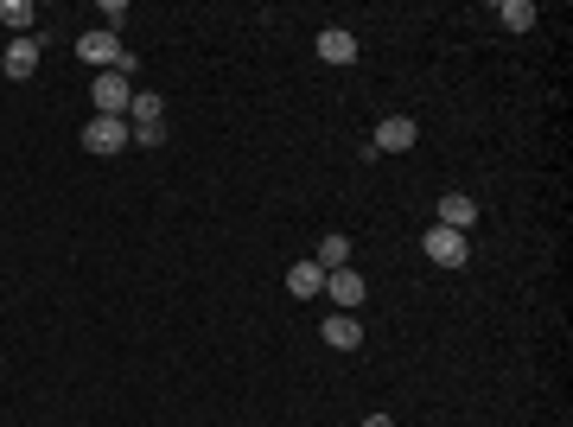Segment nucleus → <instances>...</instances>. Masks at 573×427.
<instances>
[{
	"label": "nucleus",
	"instance_id": "nucleus-1",
	"mask_svg": "<svg viewBox=\"0 0 573 427\" xmlns=\"http://www.w3.org/2000/svg\"><path fill=\"white\" fill-rule=\"evenodd\" d=\"M421 255H427V262H433V268H465V262H472V243H465V236H459V230H446V224H433V230L421 236Z\"/></svg>",
	"mask_w": 573,
	"mask_h": 427
},
{
	"label": "nucleus",
	"instance_id": "nucleus-2",
	"mask_svg": "<svg viewBox=\"0 0 573 427\" xmlns=\"http://www.w3.org/2000/svg\"><path fill=\"white\" fill-rule=\"evenodd\" d=\"M90 102H96V115H128V102H134V83L121 77V71H96V83H90Z\"/></svg>",
	"mask_w": 573,
	"mask_h": 427
},
{
	"label": "nucleus",
	"instance_id": "nucleus-3",
	"mask_svg": "<svg viewBox=\"0 0 573 427\" xmlns=\"http://www.w3.org/2000/svg\"><path fill=\"white\" fill-rule=\"evenodd\" d=\"M134 134H128V122L121 115H96V122H83V153H121Z\"/></svg>",
	"mask_w": 573,
	"mask_h": 427
},
{
	"label": "nucleus",
	"instance_id": "nucleus-4",
	"mask_svg": "<svg viewBox=\"0 0 573 427\" xmlns=\"http://www.w3.org/2000/svg\"><path fill=\"white\" fill-rule=\"evenodd\" d=\"M414 141H421V122H408V115H382L376 134H370V147H376V153H408Z\"/></svg>",
	"mask_w": 573,
	"mask_h": 427
},
{
	"label": "nucleus",
	"instance_id": "nucleus-5",
	"mask_svg": "<svg viewBox=\"0 0 573 427\" xmlns=\"http://www.w3.org/2000/svg\"><path fill=\"white\" fill-rule=\"evenodd\" d=\"M77 58L83 64H102V71H115V64H121V39H115V32H83V39H77Z\"/></svg>",
	"mask_w": 573,
	"mask_h": 427
},
{
	"label": "nucleus",
	"instance_id": "nucleus-6",
	"mask_svg": "<svg viewBox=\"0 0 573 427\" xmlns=\"http://www.w3.org/2000/svg\"><path fill=\"white\" fill-rule=\"evenodd\" d=\"M325 294L338 300V313H357L370 287H363V275H357V268H332V275H325Z\"/></svg>",
	"mask_w": 573,
	"mask_h": 427
},
{
	"label": "nucleus",
	"instance_id": "nucleus-7",
	"mask_svg": "<svg viewBox=\"0 0 573 427\" xmlns=\"http://www.w3.org/2000/svg\"><path fill=\"white\" fill-rule=\"evenodd\" d=\"M39 58H45V45H39V39H13V45H7V58H0V71H7L13 83H26L32 71H39Z\"/></svg>",
	"mask_w": 573,
	"mask_h": 427
},
{
	"label": "nucleus",
	"instance_id": "nucleus-8",
	"mask_svg": "<svg viewBox=\"0 0 573 427\" xmlns=\"http://www.w3.org/2000/svg\"><path fill=\"white\" fill-rule=\"evenodd\" d=\"M287 294H293V300H319V294H325V268H319V262H293V268H287Z\"/></svg>",
	"mask_w": 573,
	"mask_h": 427
},
{
	"label": "nucleus",
	"instance_id": "nucleus-9",
	"mask_svg": "<svg viewBox=\"0 0 573 427\" xmlns=\"http://www.w3.org/2000/svg\"><path fill=\"white\" fill-rule=\"evenodd\" d=\"M440 224H446V230H459V236H465V230H472V224H478V204H472V198H465V192H446V198H440Z\"/></svg>",
	"mask_w": 573,
	"mask_h": 427
},
{
	"label": "nucleus",
	"instance_id": "nucleus-10",
	"mask_svg": "<svg viewBox=\"0 0 573 427\" xmlns=\"http://www.w3.org/2000/svg\"><path fill=\"white\" fill-rule=\"evenodd\" d=\"M319 58L325 64H357V32H344V26L319 32Z\"/></svg>",
	"mask_w": 573,
	"mask_h": 427
},
{
	"label": "nucleus",
	"instance_id": "nucleus-11",
	"mask_svg": "<svg viewBox=\"0 0 573 427\" xmlns=\"http://www.w3.org/2000/svg\"><path fill=\"white\" fill-rule=\"evenodd\" d=\"M319 332H325V345H338V351H357V345H363V326H357V313H332Z\"/></svg>",
	"mask_w": 573,
	"mask_h": 427
},
{
	"label": "nucleus",
	"instance_id": "nucleus-12",
	"mask_svg": "<svg viewBox=\"0 0 573 427\" xmlns=\"http://www.w3.org/2000/svg\"><path fill=\"white\" fill-rule=\"evenodd\" d=\"M32 20H39V13H32V0H0V26H13L20 39H32Z\"/></svg>",
	"mask_w": 573,
	"mask_h": 427
},
{
	"label": "nucleus",
	"instance_id": "nucleus-13",
	"mask_svg": "<svg viewBox=\"0 0 573 427\" xmlns=\"http://www.w3.org/2000/svg\"><path fill=\"white\" fill-rule=\"evenodd\" d=\"M147 122H166V102L160 96H134L128 102V128H147Z\"/></svg>",
	"mask_w": 573,
	"mask_h": 427
},
{
	"label": "nucleus",
	"instance_id": "nucleus-14",
	"mask_svg": "<svg viewBox=\"0 0 573 427\" xmlns=\"http://www.w3.org/2000/svg\"><path fill=\"white\" fill-rule=\"evenodd\" d=\"M319 268H325V275H332V268H351V243H344L338 230H332V236L319 243Z\"/></svg>",
	"mask_w": 573,
	"mask_h": 427
},
{
	"label": "nucleus",
	"instance_id": "nucleus-15",
	"mask_svg": "<svg viewBox=\"0 0 573 427\" xmlns=\"http://www.w3.org/2000/svg\"><path fill=\"white\" fill-rule=\"evenodd\" d=\"M497 20L510 26V32H529V26H535V7H529V0H503V7H497Z\"/></svg>",
	"mask_w": 573,
	"mask_h": 427
},
{
	"label": "nucleus",
	"instance_id": "nucleus-16",
	"mask_svg": "<svg viewBox=\"0 0 573 427\" xmlns=\"http://www.w3.org/2000/svg\"><path fill=\"white\" fill-rule=\"evenodd\" d=\"M121 20H128V0H102V32H115Z\"/></svg>",
	"mask_w": 573,
	"mask_h": 427
},
{
	"label": "nucleus",
	"instance_id": "nucleus-17",
	"mask_svg": "<svg viewBox=\"0 0 573 427\" xmlns=\"http://www.w3.org/2000/svg\"><path fill=\"white\" fill-rule=\"evenodd\" d=\"M363 427H395V421H389V415H370V421H363Z\"/></svg>",
	"mask_w": 573,
	"mask_h": 427
}]
</instances>
